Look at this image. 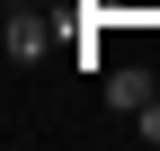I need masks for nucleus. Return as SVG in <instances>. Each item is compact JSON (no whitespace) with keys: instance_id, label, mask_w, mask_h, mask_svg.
<instances>
[{"instance_id":"f257e3e1","label":"nucleus","mask_w":160,"mask_h":151,"mask_svg":"<svg viewBox=\"0 0 160 151\" xmlns=\"http://www.w3.org/2000/svg\"><path fill=\"white\" fill-rule=\"evenodd\" d=\"M53 27H62V18L45 9V0H27V9H18L9 0V27H0V53H9V71H36L53 53Z\"/></svg>"},{"instance_id":"f03ea898","label":"nucleus","mask_w":160,"mask_h":151,"mask_svg":"<svg viewBox=\"0 0 160 151\" xmlns=\"http://www.w3.org/2000/svg\"><path fill=\"white\" fill-rule=\"evenodd\" d=\"M98 89H107L116 116H142V107L160 98V53H133V62H107L98 71Z\"/></svg>"},{"instance_id":"7ed1b4c3","label":"nucleus","mask_w":160,"mask_h":151,"mask_svg":"<svg viewBox=\"0 0 160 151\" xmlns=\"http://www.w3.org/2000/svg\"><path fill=\"white\" fill-rule=\"evenodd\" d=\"M133 134H142V142H160V98L142 107V116H133Z\"/></svg>"}]
</instances>
